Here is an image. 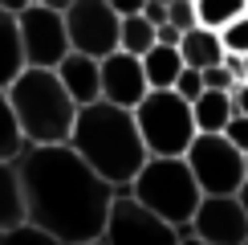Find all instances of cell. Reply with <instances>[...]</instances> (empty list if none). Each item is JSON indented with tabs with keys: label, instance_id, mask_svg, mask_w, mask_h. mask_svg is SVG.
<instances>
[{
	"label": "cell",
	"instance_id": "cell-34",
	"mask_svg": "<svg viewBox=\"0 0 248 245\" xmlns=\"http://www.w3.org/2000/svg\"><path fill=\"white\" fill-rule=\"evenodd\" d=\"M81 245H106V241H102V237H94V241H81Z\"/></svg>",
	"mask_w": 248,
	"mask_h": 245
},
{
	"label": "cell",
	"instance_id": "cell-14",
	"mask_svg": "<svg viewBox=\"0 0 248 245\" xmlns=\"http://www.w3.org/2000/svg\"><path fill=\"white\" fill-rule=\"evenodd\" d=\"M236 115L232 110V98L228 90H200L191 98V119H195V131H208V135H220L224 122Z\"/></svg>",
	"mask_w": 248,
	"mask_h": 245
},
{
	"label": "cell",
	"instance_id": "cell-33",
	"mask_svg": "<svg viewBox=\"0 0 248 245\" xmlns=\"http://www.w3.org/2000/svg\"><path fill=\"white\" fill-rule=\"evenodd\" d=\"M33 4H45V8H57V13H61V8H65L69 0H33Z\"/></svg>",
	"mask_w": 248,
	"mask_h": 245
},
{
	"label": "cell",
	"instance_id": "cell-16",
	"mask_svg": "<svg viewBox=\"0 0 248 245\" xmlns=\"http://www.w3.org/2000/svg\"><path fill=\"white\" fill-rule=\"evenodd\" d=\"M25 221V192H20L16 159H0V229Z\"/></svg>",
	"mask_w": 248,
	"mask_h": 245
},
{
	"label": "cell",
	"instance_id": "cell-17",
	"mask_svg": "<svg viewBox=\"0 0 248 245\" xmlns=\"http://www.w3.org/2000/svg\"><path fill=\"white\" fill-rule=\"evenodd\" d=\"M25 70V53H20V33H16V13L0 8V90Z\"/></svg>",
	"mask_w": 248,
	"mask_h": 245
},
{
	"label": "cell",
	"instance_id": "cell-35",
	"mask_svg": "<svg viewBox=\"0 0 248 245\" xmlns=\"http://www.w3.org/2000/svg\"><path fill=\"white\" fill-rule=\"evenodd\" d=\"M179 245H208V241H195V237H191V241H179Z\"/></svg>",
	"mask_w": 248,
	"mask_h": 245
},
{
	"label": "cell",
	"instance_id": "cell-31",
	"mask_svg": "<svg viewBox=\"0 0 248 245\" xmlns=\"http://www.w3.org/2000/svg\"><path fill=\"white\" fill-rule=\"evenodd\" d=\"M25 4H33V0H0V8H4V13H20Z\"/></svg>",
	"mask_w": 248,
	"mask_h": 245
},
{
	"label": "cell",
	"instance_id": "cell-32",
	"mask_svg": "<svg viewBox=\"0 0 248 245\" xmlns=\"http://www.w3.org/2000/svg\"><path fill=\"white\" fill-rule=\"evenodd\" d=\"M236 200H240V209H244V212H248V180H244V184H240V188H236Z\"/></svg>",
	"mask_w": 248,
	"mask_h": 245
},
{
	"label": "cell",
	"instance_id": "cell-6",
	"mask_svg": "<svg viewBox=\"0 0 248 245\" xmlns=\"http://www.w3.org/2000/svg\"><path fill=\"white\" fill-rule=\"evenodd\" d=\"M195 184H200L203 196H232L244 184V151L232 147L224 135H208V131H195V139L183 151Z\"/></svg>",
	"mask_w": 248,
	"mask_h": 245
},
{
	"label": "cell",
	"instance_id": "cell-2",
	"mask_svg": "<svg viewBox=\"0 0 248 245\" xmlns=\"http://www.w3.org/2000/svg\"><path fill=\"white\" fill-rule=\"evenodd\" d=\"M65 143L114 192L126 188L130 176L142 168V159H147V147H142V135H139V127H134V115L126 106H114V102H102V98L90 102V106H78Z\"/></svg>",
	"mask_w": 248,
	"mask_h": 245
},
{
	"label": "cell",
	"instance_id": "cell-37",
	"mask_svg": "<svg viewBox=\"0 0 248 245\" xmlns=\"http://www.w3.org/2000/svg\"><path fill=\"white\" fill-rule=\"evenodd\" d=\"M244 180H248V151H244Z\"/></svg>",
	"mask_w": 248,
	"mask_h": 245
},
{
	"label": "cell",
	"instance_id": "cell-5",
	"mask_svg": "<svg viewBox=\"0 0 248 245\" xmlns=\"http://www.w3.org/2000/svg\"><path fill=\"white\" fill-rule=\"evenodd\" d=\"M134 127L142 135L147 156H183L187 143L195 139L191 102L179 98L175 90H147L134 102Z\"/></svg>",
	"mask_w": 248,
	"mask_h": 245
},
{
	"label": "cell",
	"instance_id": "cell-7",
	"mask_svg": "<svg viewBox=\"0 0 248 245\" xmlns=\"http://www.w3.org/2000/svg\"><path fill=\"white\" fill-rule=\"evenodd\" d=\"M102 241L106 245H179V233H175V225L155 217L151 209H142L126 188H118L106 209Z\"/></svg>",
	"mask_w": 248,
	"mask_h": 245
},
{
	"label": "cell",
	"instance_id": "cell-27",
	"mask_svg": "<svg viewBox=\"0 0 248 245\" xmlns=\"http://www.w3.org/2000/svg\"><path fill=\"white\" fill-rule=\"evenodd\" d=\"M228 98H232V110H236V115H248V82H236V86L228 90Z\"/></svg>",
	"mask_w": 248,
	"mask_h": 245
},
{
	"label": "cell",
	"instance_id": "cell-9",
	"mask_svg": "<svg viewBox=\"0 0 248 245\" xmlns=\"http://www.w3.org/2000/svg\"><path fill=\"white\" fill-rule=\"evenodd\" d=\"M61 17H65L69 49L90 57H106L110 49H118V13L106 0H69Z\"/></svg>",
	"mask_w": 248,
	"mask_h": 245
},
{
	"label": "cell",
	"instance_id": "cell-25",
	"mask_svg": "<svg viewBox=\"0 0 248 245\" xmlns=\"http://www.w3.org/2000/svg\"><path fill=\"white\" fill-rule=\"evenodd\" d=\"M200 78H203V90H232V86H236V78L228 74V66H224V57L216 61V66L200 70Z\"/></svg>",
	"mask_w": 248,
	"mask_h": 245
},
{
	"label": "cell",
	"instance_id": "cell-38",
	"mask_svg": "<svg viewBox=\"0 0 248 245\" xmlns=\"http://www.w3.org/2000/svg\"><path fill=\"white\" fill-rule=\"evenodd\" d=\"M244 13H248V4H244Z\"/></svg>",
	"mask_w": 248,
	"mask_h": 245
},
{
	"label": "cell",
	"instance_id": "cell-22",
	"mask_svg": "<svg viewBox=\"0 0 248 245\" xmlns=\"http://www.w3.org/2000/svg\"><path fill=\"white\" fill-rule=\"evenodd\" d=\"M220 33V45H224V53H248V13H240L236 20H228L224 29H216Z\"/></svg>",
	"mask_w": 248,
	"mask_h": 245
},
{
	"label": "cell",
	"instance_id": "cell-1",
	"mask_svg": "<svg viewBox=\"0 0 248 245\" xmlns=\"http://www.w3.org/2000/svg\"><path fill=\"white\" fill-rule=\"evenodd\" d=\"M25 221L53 233L61 245L102 237L114 188L69 143H29L16 156Z\"/></svg>",
	"mask_w": 248,
	"mask_h": 245
},
{
	"label": "cell",
	"instance_id": "cell-23",
	"mask_svg": "<svg viewBox=\"0 0 248 245\" xmlns=\"http://www.w3.org/2000/svg\"><path fill=\"white\" fill-rule=\"evenodd\" d=\"M167 20L179 29V33H187L191 25H200V20H195V4H191V0H167Z\"/></svg>",
	"mask_w": 248,
	"mask_h": 245
},
{
	"label": "cell",
	"instance_id": "cell-24",
	"mask_svg": "<svg viewBox=\"0 0 248 245\" xmlns=\"http://www.w3.org/2000/svg\"><path fill=\"white\" fill-rule=\"evenodd\" d=\"M171 90H175V94H179V98H195V94H200V90H203V78H200V70H191V66H183L179 70V78H175L171 82Z\"/></svg>",
	"mask_w": 248,
	"mask_h": 245
},
{
	"label": "cell",
	"instance_id": "cell-36",
	"mask_svg": "<svg viewBox=\"0 0 248 245\" xmlns=\"http://www.w3.org/2000/svg\"><path fill=\"white\" fill-rule=\"evenodd\" d=\"M240 61H244V82H248V53H244V57H240Z\"/></svg>",
	"mask_w": 248,
	"mask_h": 245
},
{
	"label": "cell",
	"instance_id": "cell-13",
	"mask_svg": "<svg viewBox=\"0 0 248 245\" xmlns=\"http://www.w3.org/2000/svg\"><path fill=\"white\" fill-rule=\"evenodd\" d=\"M179 57H183V66H191V70H208L216 66V61L224 57V45H220V33L216 29H203V25H191L187 33L179 37Z\"/></svg>",
	"mask_w": 248,
	"mask_h": 245
},
{
	"label": "cell",
	"instance_id": "cell-12",
	"mask_svg": "<svg viewBox=\"0 0 248 245\" xmlns=\"http://www.w3.org/2000/svg\"><path fill=\"white\" fill-rule=\"evenodd\" d=\"M53 74H57V82H61V86H65V94L74 98V106H90V102H98V98H102L98 57L69 49V53L53 66Z\"/></svg>",
	"mask_w": 248,
	"mask_h": 245
},
{
	"label": "cell",
	"instance_id": "cell-11",
	"mask_svg": "<svg viewBox=\"0 0 248 245\" xmlns=\"http://www.w3.org/2000/svg\"><path fill=\"white\" fill-rule=\"evenodd\" d=\"M98 78H102V102L134 110V102L147 94V74H142V57L126 53V49H110L98 57Z\"/></svg>",
	"mask_w": 248,
	"mask_h": 245
},
{
	"label": "cell",
	"instance_id": "cell-30",
	"mask_svg": "<svg viewBox=\"0 0 248 245\" xmlns=\"http://www.w3.org/2000/svg\"><path fill=\"white\" fill-rule=\"evenodd\" d=\"M110 8H114L118 17H130V13H142V4H147V0H106Z\"/></svg>",
	"mask_w": 248,
	"mask_h": 245
},
{
	"label": "cell",
	"instance_id": "cell-39",
	"mask_svg": "<svg viewBox=\"0 0 248 245\" xmlns=\"http://www.w3.org/2000/svg\"><path fill=\"white\" fill-rule=\"evenodd\" d=\"M244 245H248V237H244Z\"/></svg>",
	"mask_w": 248,
	"mask_h": 245
},
{
	"label": "cell",
	"instance_id": "cell-8",
	"mask_svg": "<svg viewBox=\"0 0 248 245\" xmlns=\"http://www.w3.org/2000/svg\"><path fill=\"white\" fill-rule=\"evenodd\" d=\"M16 33H20V53H25V66L53 70L57 61L69 53L65 17H61L57 8L25 4V8L16 13Z\"/></svg>",
	"mask_w": 248,
	"mask_h": 245
},
{
	"label": "cell",
	"instance_id": "cell-3",
	"mask_svg": "<svg viewBox=\"0 0 248 245\" xmlns=\"http://www.w3.org/2000/svg\"><path fill=\"white\" fill-rule=\"evenodd\" d=\"M8 106L16 115V127L25 143H65L69 127H74V98L65 94V86L57 82L53 70L25 66L20 74L4 86Z\"/></svg>",
	"mask_w": 248,
	"mask_h": 245
},
{
	"label": "cell",
	"instance_id": "cell-26",
	"mask_svg": "<svg viewBox=\"0 0 248 245\" xmlns=\"http://www.w3.org/2000/svg\"><path fill=\"white\" fill-rule=\"evenodd\" d=\"M224 139L232 143V147H240V151H248V115H232L228 122H224V131H220Z\"/></svg>",
	"mask_w": 248,
	"mask_h": 245
},
{
	"label": "cell",
	"instance_id": "cell-20",
	"mask_svg": "<svg viewBox=\"0 0 248 245\" xmlns=\"http://www.w3.org/2000/svg\"><path fill=\"white\" fill-rule=\"evenodd\" d=\"M25 147L29 143H25V135H20V127H16V115H13V106H8V94L0 90V159H16Z\"/></svg>",
	"mask_w": 248,
	"mask_h": 245
},
{
	"label": "cell",
	"instance_id": "cell-10",
	"mask_svg": "<svg viewBox=\"0 0 248 245\" xmlns=\"http://www.w3.org/2000/svg\"><path fill=\"white\" fill-rule=\"evenodd\" d=\"M191 229H195V241H208V245H244L248 212L240 209L236 192L232 196H200L191 212Z\"/></svg>",
	"mask_w": 248,
	"mask_h": 245
},
{
	"label": "cell",
	"instance_id": "cell-19",
	"mask_svg": "<svg viewBox=\"0 0 248 245\" xmlns=\"http://www.w3.org/2000/svg\"><path fill=\"white\" fill-rule=\"evenodd\" d=\"M191 4H195V20L203 29H224L228 20H236L244 13L248 0H191Z\"/></svg>",
	"mask_w": 248,
	"mask_h": 245
},
{
	"label": "cell",
	"instance_id": "cell-18",
	"mask_svg": "<svg viewBox=\"0 0 248 245\" xmlns=\"http://www.w3.org/2000/svg\"><path fill=\"white\" fill-rule=\"evenodd\" d=\"M155 45V25L142 13H130V17H118V49L142 57L147 49Z\"/></svg>",
	"mask_w": 248,
	"mask_h": 245
},
{
	"label": "cell",
	"instance_id": "cell-21",
	"mask_svg": "<svg viewBox=\"0 0 248 245\" xmlns=\"http://www.w3.org/2000/svg\"><path fill=\"white\" fill-rule=\"evenodd\" d=\"M0 245H61V241L53 237V233L20 221V225H13V229H0Z\"/></svg>",
	"mask_w": 248,
	"mask_h": 245
},
{
	"label": "cell",
	"instance_id": "cell-4",
	"mask_svg": "<svg viewBox=\"0 0 248 245\" xmlns=\"http://www.w3.org/2000/svg\"><path fill=\"white\" fill-rule=\"evenodd\" d=\"M126 192L142 204V209H151L155 217H163L167 225L191 221L195 204L203 196L183 156H147L142 168L130 176Z\"/></svg>",
	"mask_w": 248,
	"mask_h": 245
},
{
	"label": "cell",
	"instance_id": "cell-15",
	"mask_svg": "<svg viewBox=\"0 0 248 245\" xmlns=\"http://www.w3.org/2000/svg\"><path fill=\"white\" fill-rule=\"evenodd\" d=\"M179 70H183V57H179V49L175 45H155L142 53V74H147V86L151 90H171V82L179 78Z\"/></svg>",
	"mask_w": 248,
	"mask_h": 245
},
{
	"label": "cell",
	"instance_id": "cell-28",
	"mask_svg": "<svg viewBox=\"0 0 248 245\" xmlns=\"http://www.w3.org/2000/svg\"><path fill=\"white\" fill-rule=\"evenodd\" d=\"M179 29L171 25V20H163V25H155V41H159V45H179Z\"/></svg>",
	"mask_w": 248,
	"mask_h": 245
},
{
	"label": "cell",
	"instance_id": "cell-29",
	"mask_svg": "<svg viewBox=\"0 0 248 245\" xmlns=\"http://www.w3.org/2000/svg\"><path fill=\"white\" fill-rule=\"evenodd\" d=\"M142 17H147L151 25H163V20H167V4H159V0H147V4H142Z\"/></svg>",
	"mask_w": 248,
	"mask_h": 245
}]
</instances>
